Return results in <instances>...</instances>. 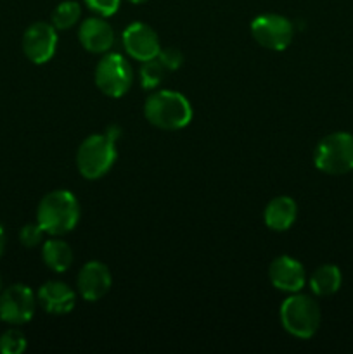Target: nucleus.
Returning <instances> with one entry per match:
<instances>
[{
    "label": "nucleus",
    "instance_id": "nucleus-1",
    "mask_svg": "<svg viewBox=\"0 0 353 354\" xmlns=\"http://www.w3.org/2000/svg\"><path fill=\"white\" fill-rule=\"evenodd\" d=\"M144 116L159 130H182L192 120V106L180 92L158 90L145 99Z\"/></svg>",
    "mask_w": 353,
    "mask_h": 354
},
{
    "label": "nucleus",
    "instance_id": "nucleus-2",
    "mask_svg": "<svg viewBox=\"0 0 353 354\" xmlns=\"http://www.w3.org/2000/svg\"><path fill=\"white\" fill-rule=\"evenodd\" d=\"M78 220V201L69 190H52L38 204L37 223L52 237L71 232Z\"/></svg>",
    "mask_w": 353,
    "mask_h": 354
},
{
    "label": "nucleus",
    "instance_id": "nucleus-3",
    "mask_svg": "<svg viewBox=\"0 0 353 354\" xmlns=\"http://www.w3.org/2000/svg\"><path fill=\"white\" fill-rule=\"evenodd\" d=\"M116 140L104 135H90L76 152V166L83 178L99 180L113 168L116 161Z\"/></svg>",
    "mask_w": 353,
    "mask_h": 354
},
{
    "label": "nucleus",
    "instance_id": "nucleus-4",
    "mask_svg": "<svg viewBox=\"0 0 353 354\" xmlns=\"http://www.w3.org/2000/svg\"><path fill=\"white\" fill-rule=\"evenodd\" d=\"M280 324L293 337L310 339L320 327V308L310 296L294 292L280 306Z\"/></svg>",
    "mask_w": 353,
    "mask_h": 354
},
{
    "label": "nucleus",
    "instance_id": "nucleus-5",
    "mask_svg": "<svg viewBox=\"0 0 353 354\" xmlns=\"http://www.w3.org/2000/svg\"><path fill=\"white\" fill-rule=\"evenodd\" d=\"M315 166L327 175H345L353 171V135L336 131L318 142L314 156Z\"/></svg>",
    "mask_w": 353,
    "mask_h": 354
},
{
    "label": "nucleus",
    "instance_id": "nucleus-6",
    "mask_svg": "<svg viewBox=\"0 0 353 354\" xmlns=\"http://www.w3.org/2000/svg\"><path fill=\"white\" fill-rule=\"evenodd\" d=\"M134 83V69L130 62L116 52H106L96 68V85L104 95L123 97Z\"/></svg>",
    "mask_w": 353,
    "mask_h": 354
},
{
    "label": "nucleus",
    "instance_id": "nucleus-7",
    "mask_svg": "<svg viewBox=\"0 0 353 354\" xmlns=\"http://www.w3.org/2000/svg\"><path fill=\"white\" fill-rule=\"evenodd\" d=\"M251 35L262 47L280 52L293 41L294 28L293 23L280 14H262L253 19Z\"/></svg>",
    "mask_w": 353,
    "mask_h": 354
},
{
    "label": "nucleus",
    "instance_id": "nucleus-8",
    "mask_svg": "<svg viewBox=\"0 0 353 354\" xmlns=\"http://www.w3.org/2000/svg\"><path fill=\"white\" fill-rule=\"evenodd\" d=\"M37 297L24 283H12L0 292V320L9 325H23L33 318Z\"/></svg>",
    "mask_w": 353,
    "mask_h": 354
},
{
    "label": "nucleus",
    "instance_id": "nucleus-9",
    "mask_svg": "<svg viewBox=\"0 0 353 354\" xmlns=\"http://www.w3.org/2000/svg\"><path fill=\"white\" fill-rule=\"evenodd\" d=\"M57 48V30L52 24L38 21L23 33V52L33 64L51 61Z\"/></svg>",
    "mask_w": 353,
    "mask_h": 354
},
{
    "label": "nucleus",
    "instance_id": "nucleus-10",
    "mask_svg": "<svg viewBox=\"0 0 353 354\" xmlns=\"http://www.w3.org/2000/svg\"><path fill=\"white\" fill-rule=\"evenodd\" d=\"M121 41H123V48L127 50V54L141 62L154 59L161 50L156 31L141 21H135L125 28Z\"/></svg>",
    "mask_w": 353,
    "mask_h": 354
},
{
    "label": "nucleus",
    "instance_id": "nucleus-11",
    "mask_svg": "<svg viewBox=\"0 0 353 354\" xmlns=\"http://www.w3.org/2000/svg\"><path fill=\"white\" fill-rule=\"evenodd\" d=\"M76 283H78L80 296L89 303H96L109 292L113 277L104 263L89 261L80 270Z\"/></svg>",
    "mask_w": 353,
    "mask_h": 354
},
{
    "label": "nucleus",
    "instance_id": "nucleus-12",
    "mask_svg": "<svg viewBox=\"0 0 353 354\" xmlns=\"http://www.w3.org/2000/svg\"><path fill=\"white\" fill-rule=\"evenodd\" d=\"M269 279L275 289L282 292H300L305 287V268L300 261H296L291 256H279L270 263Z\"/></svg>",
    "mask_w": 353,
    "mask_h": 354
},
{
    "label": "nucleus",
    "instance_id": "nucleus-13",
    "mask_svg": "<svg viewBox=\"0 0 353 354\" xmlns=\"http://www.w3.org/2000/svg\"><path fill=\"white\" fill-rule=\"evenodd\" d=\"M78 40L92 54H106L114 45V31L104 17H89L80 24Z\"/></svg>",
    "mask_w": 353,
    "mask_h": 354
},
{
    "label": "nucleus",
    "instance_id": "nucleus-14",
    "mask_svg": "<svg viewBox=\"0 0 353 354\" xmlns=\"http://www.w3.org/2000/svg\"><path fill=\"white\" fill-rule=\"evenodd\" d=\"M38 303L51 315H68L75 308L76 294L64 282L51 280V282H45L38 290Z\"/></svg>",
    "mask_w": 353,
    "mask_h": 354
},
{
    "label": "nucleus",
    "instance_id": "nucleus-15",
    "mask_svg": "<svg viewBox=\"0 0 353 354\" xmlns=\"http://www.w3.org/2000/svg\"><path fill=\"white\" fill-rule=\"evenodd\" d=\"M298 216V206L293 197L279 196L270 201L263 213L265 225L273 232H286L293 227Z\"/></svg>",
    "mask_w": 353,
    "mask_h": 354
},
{
    "label": "nucleus",
    "instance_id": "nucleus-16",
    "mask_svg": "<svg viewBox=\"0 0 353 354\" xmlns=\"http://www.w3.org/2000/svg\"><path fill=\"white\" fill-rule=\"evenodd\" d=\"M343 283L341 270L336 265H322L311 273L310 289L315 296L327 297L339 290Z\"/></svg>",
    "mask_w": 353,
    "mask_h": 354
},
{
    "label": "nucleus",
    "instance_id": "nucleus-17",
    "mask_svg": "<svg viewBox=\"0 0 353 354\" xmlns=\"http://www.w3.org/2000/svg\"><path fill=\"white\" fill-rule=\"evenodd\" d=\"M44 263L55 273H64L73 265V249L61 239H51L42 248Z\"/></svg>",
    "mask_w": 353,
    "mask_h": 354
},
{
    "label": "nucleus",
    "instance_id": "nucleus-18",
    "mask_svg": "<svg viewBox=\"0 0 353 354\" xmlns=\"http://www.w3.org/2000/svg\"><path fill=\"white\" fill-rule=\"evenodd\" d=\"M82 16V7L75 0H66L61 2L52 12V26L55 30H69L78 23Z\"/></svg>",
    "mask_w": 353,
    "mask_h": 354
},
{
    "label": "nucleus",
    "instance_id": "nucleus-19",
    "mask_svg": "<svg viewBox=\"0 0 353 354\" xmlns=\"http://www.w3.org/2000/svg\"><path fill=\"white\" fill-rule=\"evenodd\" d=\"M166 69L161 62L158 61V57L149 59V61H144L141 66V71H138V76H141V85L142 88L152 90L163 82L166 75Z\"/></svg>",
    "mask_w": 353,
    "mask_h": 354
},
{
    "label": "nucleus",
    "instance_id": "nucleus-20",
    "mask_svg": "<svg viewBox=\"0 0 353 354\" xmlns=\"http://www.w3.org/2000/svg\"><path fill=\"white\" fill-rule=\"evenodd\" d=\"M26 349V337L17 328H9L0 335V353L21 354Z\"/></svg>",
    "mask_w": 353,
    "mask_h": 354
},
{
    "label": "nucleus",
    "instance_id": "nucleus-21",
    "mask_svg": "<svg viewBox=\"0 0 353 354\" xmlns=\"http://www.w3.org/2000/svg\"><path fill=\"white\" fill-rule=\"evenodd\" d=\"M45 230L38 223H28L21 228L19 241L24 248H37L44 241Z\"/></svg>",
    "mask_w": 353,
    "mask_h": 354
},
{
    "label": "nucleus",
    "instance_id": "nucleus-22",
    "mask_svg": "<svg viewBox=\"0 0 353 354\" xmlns=\"http://www.w3.org/2000/svg\"><path fill=\"white\" fill-rule=\"evenodd\" d=\"M156 57H158V61L161 62L163 66H165V69L168 73L176 71V69H179L180 66L183 64L182 52H180L179 48H175V47L161 48V50H159V54L156 55Z\"/></svg>",
    "mask_w": 353,
    "mask_h": 354
},
{
    "label": "nucleus",
    "instance_id": "nucleus-23",
    "mask_svg": "<svg viewBox=\"0 0 353 354\" xmlns=\"http://www.w3.org/2000/svg\"><path fill=\"white\" fill-rule=\"evenodd\" d=\"M85 6L92 10L93 14L100 17H111L120 9L121 0H83Z\"/></svg>",
    "mask_w": 353,
    "mask_h": 354
},
{
    "label": "nucleus",
    "instance_id": "nucleus-24",
    "mask_svg": "<svg viewBox=\"0 0 353 354\" xmlns=\"http://www.w3.org/2000/svg\"><path fill=\"white\" fill-rule=\"evenodd\" d=\"M3 249H6V232H3L2 225H0V256L3 254Z\"/></svg>",
    "mask_w": 353,
    "mask_h": 354
},
{
    "label": "nucleus",
    "instance_id": "nucleus-25",
    "mask_svg": "<svg viewBox=\"0 0 353 354\" xmlns=\"http://www.w3.org/2000/svg\"><path fill=\"white\" fill-rule=\"evenodd\" d=\"M132 3H144V2H147V0H130Z\"/></svg>",
    "mask_w": 353,
    "mask_h": 354
},
{
    "label": "nucleus",
    "instance_id": "nucleus-26",
    "mask_svg": "<svg viewBox=\"0 0 353 354\" xmlns=\"http://www.w3.org/2000/svg\"><path fill=\"white\" fill-rule=\"evenodd\" d=\"M0 292H2V280H0Z\"/></svg>",
    "mask_w": 353,
    "mask_h": 354
}]
</instances>
